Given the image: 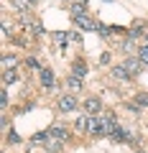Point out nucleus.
I'll return each mask as SVG.
<instances>
[{"label":"nucleus","mask_w":148,"mask_h":153,"mask_svg":"<svg viewBox=\"0 0 148 153\" xmlns=\"http://www.w3.org/2000/svg\"><path fill=\"white\" fill-rule=\"evenodd\" d=\"M3 66H5V69L10 66V69H13V66H16V56H10V54H8V56H3Z\"/></svg>","instance_id":"dca6fc26"},{"label":"nucleus","mask_w":148,"mask_h":153,"mask_svg":"<svg viewBox=\"0 0 148 153\" xmlns=\"http://www.w3.org/2000/svg\"><path fill=\"white\" fill-rule=\"evenodd\" d=\"M41 84H44L46 89L54 87V71L51 69H41Z\"/></svg>","instance_id":"39448f33"},{"label":"nucleus","mask_w":148,"mask_h":153,"mask_svg":"<svg viewBox=\"0 0 148 153\" xmlns=\"http://www.w3.org/2000/svg\"><path fill=\"white\" fill-rule=\"evenodd\" d=\"M77 128H79V130H87V120H84V117H79V120H77Z\"/></svg>","instance_id":"aec40b11"},{"label":"nucleus","mask_w":148,"mask_h":153,"mask_svg":"<svg viewBox=\"0 0 148 153\" xmlns=\"http://www.w3.org/2000/svg\"><path fill=\"white\" fill-rule=\"evenodd\" d=\"M100 107H102V102H100V97H87L84 100V110H87L89 115H97Z\"/></svg>","instance_id":"20e7f679"},{"label":"nucleus","mask_w":148,"mask_h":153,"mask_svg":"<svg viewBox=\"0 0 148 153\" xmlns=\"http://www.w3.org/2000/svg\"><path fill=\"white\" fill-rule=\"evenodd\" d=\"M74 23H77L79 28H84V31H94V28H97V23L89 16H74Z\"/></svg>","instance_id":"7ed1b4c3"},{"label":"nucleus","mask_w":148,"mask_h":153,"mask_svg":"<svg viewBox=\"0 0 148 153\" xmlns=\"http://www.w3.org/2000/svg\"><path fill=\"white\" fill-rule=\"evenodd\" d=\"M138 153H143V151H138Z\"/></svg>","instance_id":"5701e85b"},{"label":"nucleus","mask_w":148,"mask_h":153,"mask_svg":"<svg viewBox=\"0 0 148 153\" xmlns=\"http://www.w3.org/2000/svg\"><path fill=\"white\" fill-rule=\"evenodd\" d=\"M71 16H87V0H74Z\"/></svg>","instance_id":"0eeeda50"},{"label":"nucleus","mask_w":148,"mask_h":153,"mask_svg":"<svg viewBox=\"0 0 148 153\" xmlns=\"http://www.w3.org/2000/svg\"><path fill=\"white\" fill-rule=\"evenodd\" d=\"M16 79H18L16 69H5V71H3V82H5V84H13Z\"/></svg>","instance_id":"f8f14e48"},{"label":"nucleus","mask_w":148,"mask_h":153,"mask_svg":"<svg viewBox=\"0 0 148 153\" xmlns=\"http://www.w3.org/2000/svg\"><path fill=\"white\" fill-rule=\"evenodd\" d=\"M49 135H51V138H59V140H66V138H69V133H66L64 128L56 125V128H51V130H49Z\"/></svg>","instance_id":"9d476101"},{"label":"nucleus","mask_w":148,"mask_h":153,"mask_svg":"<svg viewBox=\"0 0 148 153\" xmlns=\"http://www.w3.org/2000/svg\"><path fill=\"white\" fill-rule=\"evenodd\" d=\"M87 133L94 138H102L105 130H102V117H94V115H89V120H87Z\"/></svg>","instance_id":"f257e3e1"},{"label":"nucleus","mask_w":148,"mask_h":153,"mask_svg":"<svg viewBox=\"0 0 148 153\" xmlns=\"http://www.w3.org/2000/svg\"><path fill=\"white\" fill-rule=\"evenodd\" d=\"M61 143H64V140H59V138H51V135H49V140H46L49 153H59V151H61Z\"/></svg>","instance_id":"6e6552de"},{"label":"nucleus","mask_w":148,"mask_h":153,"mask_svg":"<svg viewBox=\"0 0 148 153\" xmlns=\"http://www.w3.org/2000/svg\"><path fill=\"white\" fill-rule=\"evenodd\" d=\"M54 38L59 41V44H64V41H66V33H54Z\"/></svg>","instance_id":"412c9836"},{"label":"nucleus","mask_w":148,"mask_h":153,"mask_svg":"<svg viewBox=\"0 0 148 153\" xmlns=\"http://www.w3.org/2000/svg\"><path fill=\"white\" fill-rule=\"evenodd\" d=\"M66 84H69V89H79V87H82V79H79V76H74V74H71L69 79H66Z\"/></svg>","instance_id":"ddd939ff"},{"label":"nucleus","mask_w":148,"mask_h":153,"mask_svg":"<svg viewBox=\"0 0 148 153\" xmlns=\"http://www.w3.org/2000/svg\"><path fill=\"white\" fill-rule=\"evenodd\" d=\"M135 102L141 105V107H148V92H138L135 94Z\"/></svg>","instance_id":"2eb2a0df"},{"label":"nucleus","mask_w":148,"mask_h":153,"mask_svg":"<svg viewBox=\"0 0 148 153\" xmlns=\"http://www.w3.org/2000/svg\"><path fill=\"white\" fill-rule=\"evenodd\" d=\"M123 66H125V69L130 71V76H138V74H141V69H143L146 64L141 61V56H128V59H125V64H123Z\"/></svg>","instance_id":"f03ea898"},{"label":"nucleus","mask_w":148,"mask_h":153,"mask_svg":"<svg viewBox=\"0 0 148 153\" xmlns=\"http://www.w3.org/2000/svg\"><path fill=\"white\" fill-rule=\"evenodd\" d=\"M71 74L82 79V76H87V66H84L82 61H74V71H71Z\"/></svg>","instance_id":"9b49d317"},{"label":"nucleus","mask_w":148,"mask_h":153,"mask_svg":"<svg viewBox=\"0 0 148 153\" xmlns=\"http://www.w3.org/2000/svg\"><path fill=\"white\" fill-rule=\"evenodd\" d=\"M28 3H33V0H28Z\"/></svg>","instance_id":"4be33fe9"},{"label":"nucleus","mask_w":148,"mask_h":153,"mask_svg":"<svg viewBox=\"0 0 148 153\" xmlns=\"http://www.w3.org/2000/svg\"><path fill=\"white\" fill-rule=\"evenodd\" d=\"M13 3H16V8H18V10H26V3H28V0H13Z\"/></svg>","instance_id":"6ab92c4d"},{"label":"nucleus","mask_w":148,"mask_h":153,"mask_svg":"<svg viewBox=\"0 0 148 153\" xmlns=\"http://www.w3.org/2000/svg\"><path fill=\"white\" fill-rule=\"evenodd\" d=\"M74 107H77V100L69 97V94L59 100V110H64V112H69V110H74Z\"/></svg>","instance_id":"423d86ee"},{"label":"nucleus","mask_w":148,"mask_h":153,"mask_svg":"<svg viewBox=\"0 0 148 153\" xmlns=\"http://www.w3.org/2000/svg\"><path fill=\"white\" fill-rule=\"evenodd\" d=\"M112 76L120 79V82H125V79H130V71H128L125 66H115V69H112Z\"/></svg>","instance_id":"1a4fd4ad"},{"label":"nucleus","mask_w":148,"mask_h":153,"mask_svg":"<svg viewBox=\"0 0 148 153\" xmlns=\"http://www.w3.org/2000/svg\"><path fill=\"white\" fill-rule=\"evenodd\" d=\"M125 135H128V133L123 130V128H115V130L110 133V138H112V140H125Z\"/></svg>","instance_id":"4468645a"},{"label":"nucleus","mask_w":148,"mask_h":153,"mask_svg":"<svg viewBox=\"0 0 148 153\" xmlns=\"http://www.w3.org/2000/svg\"><path fill=\"white\" fill-rule=\"evenodd\" d=\"M97 33H100L102 38H107V36H110V28H107V26H97Z\"/></svg>","instance_id":"a211bd4d"},{"label":"nucleus","mask_w":148,"mask_h":153,"mask_svg":"<svg viewBox=\"0 0 148 153\" xmlns=\"http://www.w3.org/2000/svg\"><path fill=\"white\" fill-rule=\"evenodd\" d=\"M138 56H141V61H143V64L148 66V46H143V49L138 51Z\"/></svg>","instance_id":"f3484780"}]
</instances>
